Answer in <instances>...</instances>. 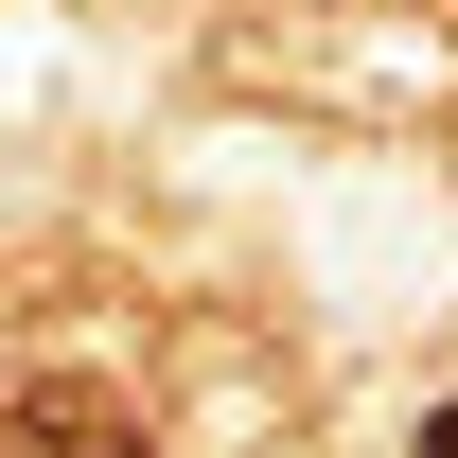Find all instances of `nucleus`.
Returning a JSON list of instances; mask_svg holds the SVG:
<instances>
[{
    "label": "nucleus",
    "mask_w": 458,
    "mask_h": 458,
    "mask_svg": "<svg viewBox=\"0 0 458 458\" xmlns=\"http://www.w3.org/2000/svg\"><path fill=\"white\" fill-rule=\"evenodd\" d=\"M423 458H458V405H441V423H423Z\"/></svg>",
    "instance_id": "obj_2"
},
{
    "label": "nucleus",
    "mask_w": 458,
    "mask_h": 458,
    "mask_svg": "<svg viewBox=\"0 0 458 458\" xmlns=\"http://www.w3.org/2000/svg\"><path fill=\"white\" fill-rule=\"evenodd\" d=\"M0 458H159V441L106 370H36V388H0Z\"/></svg>",
    "instance_id": "obj_1"
}]
</instances>
